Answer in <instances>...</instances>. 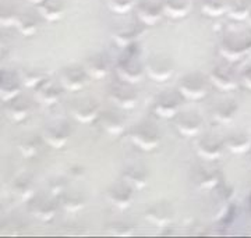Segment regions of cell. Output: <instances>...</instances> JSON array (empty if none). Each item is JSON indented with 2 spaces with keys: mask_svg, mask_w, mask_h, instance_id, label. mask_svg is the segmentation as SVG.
I'll return each mask as SVG.
<instances>
[{
  "mask_svg": "<svg viewBox=\"0 0 251 238\" xmlns=\"http://www.w3.org/2000/svg\"><path fill=\"white\" fill-rule=\"evenodd\" d=\"M251 49V28L229 26L221 39L219 52L229 62H236Z\"/></svg>",
  "mask_w": 251,
  "mask_h": 238,
  "instance_id": "cell-1",
  "label": "cell"
},
{
  "mask_svg": "<svg viewBox=\"0 0 251 238\" xmlns=\"http://www.w3.org/2000/svg\"><path fill=\"white\" fill-rule=\"evenodd\" d=\"M144 71H145V69L138 59V46H137V44L127 46L126 53L117 62L116 72L119 79L128 82V84H135V82L143 79Z\"/></svg>",
  "mask_w": 251,
  "mask_h": 238,
  "instance_id": "cell-2",
  "label": "cell"
},
{
  "mask_svg": "<svg viewBox=\"0 0 251 238\" xmlns=\"http://www.w3.org/2000/svg\"><path fill=\"white\" fill-rule=\"evenodd\" d=\"M130 141L143 150H153L161 142L159 130L153 124L143 123L130 130Z\"/></svg>",
  "mask_w": 251,
  "mask_h": 238,
  "instance_id": "cell-3",
  "label": "cell"
},
{
  "mask_svg": "<svg viewBox=\"0 0 251 238\" xmlns=\"http://www.w3.org/2000/svg\"><path fill=\"white\" fill-rule=\"evenodd\" d=\"M183 95L180 91H166L159 94L153 102V113L162 119H172L180 113Z\"/></svg>",
  "mask_w": 251,
  "mask_h": 238,
  "instance_id": "cell-4",
  "label": "cell"
},
{
  "mask_svg": "<svg viewBox=\"0 0 251 238\" xmlns=\"http://www.w3.org/2000/svg\"><path fill=\"white\" fill-rule=\"evenodd\" d=\"M145 72L148 77L156 82H165L175 72V63L166 54H155L150 57L145 64Z\"/></svg>",
  "mask_w": 251,
  "mask_h": 238,
  "instance_id": "cell-5",
  "label": "cell"
},
{
  "mask_svg": "<svg viewBox=\"0 0 251 238\" xmlns=\"http://www.w3.org/2000/svg\"><path fill=\"white\" fill-rule=\"evenodd\" d=\"M208 81L204 78V75L193 72L187 74L179 81V91L183 97L190 100H200L206 96L208 94Z\"/></svg>",
  "mask_w": 251,
  "mask_h": 238,
  "instance_id": "cell-6",
  "label": "cell"
},
{
  "mask_svg": "<svg viewBox=\"0 0 251 238\" xmlns=\"http://www.w3.org/2000/svg\"><path fill=\"white\" fill-rule=\"evenodd\" d=\"M109 97L117 107L125 110H130L135 107L138 100L135 89L131 88L128 82H125L122 79L109 87Z\"/></svg>",
  "mask_w": 251,
  "mask_h": 238,
  "instance_id": "cell-7",
  "label": "cell"
},
{
  "mask_svg": "<svg viewBox=\"0 0 251 238\" xmlns=\"http://www.w3.org/2000/svg\"><path fill=\"white\" fill-rule=\"evenodd\" d=\"M72 116L82 124H88L98 120L100 112H99V105L91 97H81L74 100L70 106Z\"/></svg>",
  "mask_w": 251,
  "mask_h": 238,
  "instance_id": "cell-8",
  "label": "cell"
},
{
  "mask_svg": "<svg viewBox=\"0 0 251 238\" xmlns=\"http://www.w3.org/2000/svg\"><path fill=\"white\" fill-rule=\"evenodd\" d=\"M70 138H72V127L66 121H57V123L48 125L42 134L44 142H46L49 146H52L54 149L63 148Z\"/></svg>",
  "mask_w": 251,
  "mask_h": 238,
  "instance_id": "cell-9",
  "label": "cell"
},
{
  "mask_svg": "<svg viewBox=\"0 0 251 238\" xmlns=\"http://www.w3.org/2000/svg\"><path fill=\"white\" fill-rule=\"evenodd\" d=\"M175 127L183 137H196L202 130V119L194 112H183L176 116Z\"/></svg>",
  "mask_w": 251,
  "mask_h": 238,
  "instance_id": "cell-10",
  "label": "cell"
},
{
  "mask_svg": "<svg viewBox=\"0 0 251 238\" xmlns=\"http://www.w3.org/2000/svg\"><path fill=\"white\" fill-rule=\"evenodd\" d=\"M88 78L87 71L84 70V67L78 66H73L67 67L62 71L60 74V85L63 89L70 91V92H77L85 87V82Z\"/></svg>",
  "mask_w": 251,
  "mask_h": 238,
  "instance_id": "cell-11",
  "label": "cell"
},
{
  "mask_svg": "<svg viewBox=\"0 0 251 238\" xmlns=\"http://www.w3.org/2000/svg\"><path fill=\"white\" fill-rule=\"evenodd\" d=\"M211 82L221 91H233L237 87V77L234 71L226 64L215 66L209 74Z\"/></svg>",
  "mask_w": 251,
  "mask_h": 238,
  "instance_id": "cell-12",
  "label": "cell"
},
{
  "mask_svg": "<svg viewBox=\"0 0 251 238\" xmlns=\"http://www.w3.org/2000/svg\"><path fill=\"white\" fill-rule=\"evenodd\" d=\"M145 219L156 227H166L173 220V209L168 202L153 203L147 208Z\"/></svg>",
  "mask_w": 251,
  "mask_h": 238,
  "instance_id": "cell-13",
  "label": "cell"
},
{
  "mask_svg": "<svg viewBox=\"0 0 251 238\" xmlns=\"http://www.w3.org/2000/svg\"><path fill=\"white\" fill-rule=\"evenodd\" d=\"M144 26L140 23H128V24H123V25L117 26L113 31V41L115 44L122 46V48H127L130 45L135 44L140 36L143 35Z\"/></svg>",
  "mask_w": 251,
  "mask_h": 238,
  "instance_id": "cell-14",
  "label": "cell"
},
{
  "mask_svg": "<svg viewBox=\"0 0 251 238\" xmlns=\"http://www.w3.org/2000/svg\"><path fill=\"white\" fill-rule=\"evenodd\" d=\"M28 209L36 219L42 221H50L56 216L57 203L52 199H48L45 196H34L29 201Z\"/></svg>",
  "mask_w": 251,
  "mask_h": 238,
  "instance_id": "cell-15",
  "label": "cell"
},
{
  "mask_svg": "<svg viewBox=\"0 0 251 238\" xmlns=\"http://www.w3.org/2000/svg\"><path fill=\"white\" fill-rule=\"evenodd\" d=\"M23 81L13 71H1L0 74V96L3 102H9L20 95Z\"/></svg>",
  "mask_w": 251,
  "mask_h": 238,
  "instance_id": "cell-16",
  "label": "cell"
},
{
  "mask_svg": "<svg viewBox=\"0 0 251 238\" xmlns=\"http://www.w3.org/2000/svg\"><path fill=\"white\" fill-rule=\"evenodd\" d=\"M225 141H222L219 137L215 135H204L200 141L197 142V153L202 159L206 160H215L221 156L222 150H224Z\"/></svg>",
  "mask_w": 251,
  "mask_h": 238,
  "instance_id": "cell-17",
  "label": "cell"
},
{
  "mask_svg": "<svg viewBox=\"0 0 251 238\" xmlns=\"http://www.w3.org/2000/svg\"><path fill=\"white\" fill-rule=\"evenodd\" d=\"M31 110H32V103L28 97L18 95L14 99L6 102V116L14 123L27 120L28 116L31 115Z\"/></svg>",
  "mask_w": 251,
  "mask_h": 238,
  "instance_id": "cell-18",
  "label": "cell"
},
{
  "mask_svg": "<svg viewBox=\"0 0 251 238\" xmlns=\"http://www.w3.org/2000/svg\"><path fill=\"white\" fill-rule=\"evenodd\" d=\"M133 191L134 190L125 181L115 184L108 191L109 202L119 209H127L133 202Z\"/></svg>",
  "mask_w": 251,
  "mask_h": 238,
  "instance_id": "cell-19",
  "label": "cell"
},
{
  "mask_svg": "<svg viewBox=\"0 0 251 238\" xmlns=\"http://www.w3.org/2000/svg\"><path fill=\"white\" fill-rule=\"evenodd\" d=\"M62 85L54 84L53 81L44 79L35 88L36 99L45 106H52L57 103L62 97Z\"/></svg>",
  "mask_w": 251,
  "mask_h": 238,
  "instance_id": "cell-20",
  "label": "cell"
},
{
  "mask_svg": "<svg viewBox=\"0 0 251 238\" xmlns=\"http://www.w3.org/2000/svg\"><path fill=\"white\" fill-rule=\"evenodd\" d=\"M84 70L87 71L88 77L94 79H102L108 75L109 59L105 53H95L87 59L84 64Z\"/></svg>",
  "mask_w": 251,
  "mask_h": 238,
  "instance_id": "cell-21",
  "label": "cell"
},
{
  "mask_svg": "<svg viewBox=\"0 0 251 238\" xmlns=\"http://www.w3.org/2000/svg\"><path fill=\"white\" fill-rule=\"evenodd\" d=\"M162 11L163 6H159L155 0H143L137 7L138 18L145 25H155L161 20Z\"/></svg>",
  "mask_w": 251,
  "mask_h": 238,
  "instance_id": "cell-22",
  "label": "cell"
},
{
  "mask_svg": "<svg viewBox=\"0 0 251 238\" xmlns=\"http://www.w3.org/2000/svg\"><path fill=\"white\" fill-rule=\"evenodd\" d=\"M123 181L126 184H128L133 190H143L145 185L148 184V171L147 168L141 165H133L125 168L123 171Z\"/></svg>",
  "mask_w": 251,
  "mask_h": 238,
  "instance_id": "cell-23",
  "label": "cell"
},
{
  "mask_svg": "<svg viewBox=\"0 0 251 238\" xmlns=\"http://www.w3.org/2000/svg\"><path fill=\"white\" fill-rule=\"evenodd\" d=\"M193 180L201 190H214L218 188L221 176L216 170L200 166L193 171Z\"/></svg>",
  "mask_w": 251,
  "mask_h": 238,
  "instance_id": "cell-24",
  "label": "cell"
},
{
  "mask_svg": "<svg viewBox=\"0 0 251 238\" xmlns=\"http://www.w3.org/2000/svg\"><path fill=\"white\" fill-rule=\"evenodd\" d=\"M44 141L42 138L36 137L35 134H24L21 137H18L17 141V149L20 150V153L24 156V158H35L36 155L39 153L42 143Z\"/></svg>",
  "mask_w": 251,
  "mask_h": 238,
  "instance_id": "cell-25",
  "label": "cell"
},
{
  "mask_svg": "<svg viewBox=\"0 0 251 238\" xmlns=\"http://www.w3.org/2000/svg\"><path fill=\"white\" fill-rule=\"evenodd\" d=\"M99 124L100 127L105 130V131L110 134V135H120L125 131V123H123V119L120 116L109 110L105 113H100L99 116Z\"/></svg>",
  "mask_w": 251,
  "mask_h": 238,
  "instance_id": "cell-26",
  "label": "cell"
},
{
  "mask_svg": "<svg viewBox=\"0 0 251 238\" xmlns=\"http://www.w3.org/2000/svg\"><path fill=\"white\" fill-rule=\"evenodd\" d=\"M13 192L21 201H31L35 196V185L27 176H20L13 183Z\"/></svg>",
  "mask_w": 251,
  "mask_h": 238,
  "instance_id": "cell-27",
  "label": "cell"
},
{
  "mask_svg": "<svg viewBox=\"0 0 251 238\" xmlns=\"http://www.w3.org/2000/svg\"><path fill=\"white\" fill-rule=\"evenodd\" d=\"M236 112H237V105L232 100H225V102H221L214 107L212 117L218 123L227 124L233 120Z\"/></svg>",
  "mask_w": 251,
  "mask_h": 238,
  "instance_id": "cell-28",
  "label": "cell"
},
{
  "mask_svg": "<svg viewBox=\"0 0 251 238\" xmlns=\"http://www.w3.org/2000/svg\"><path fill=\"white\" fill-rule=\"evenodd\" d=\"M225 146L233 153H244L251 148V140L243 132H234L225 140Z\"/></svg>",
  "mask_w": 251,
  "mask_h": 238,
  "instance_id": "cell-29",
  "label": "cell"
},
{
  "mask_svg": "<svg viewBox=\"0 0 251 238\" xmlns=\"http://www.w3.org/2000/svg\"><path fill=\"white\" fill-rule=\"evenodd\" d=\"M85 196L77 192V191H70V192H64L60 196V205L66 212H70V213H75V212L84 209L85 206Z\"/></svg>",
  "mask_w": 251,
  "mask_h": 238,
  "instance_id": "cell-30",
  "label": "cell"
},
{
  "mask_svg": "<svg viewBox=\"0 0 251 238\" xmlns=\"http://www.w3.org/2000/svg\"><path fill=\"white\" fill-rule=\"evenodd\" d=\"M226 11L237 21L244 20L250 16L251 0H229V3L226 4Z\"/></svg>",
  "mask_w": 251,
  "mask_h": 238,
  "instance_id": "cell-31",
  "label": "cell"
},
{
  "mask_svg": "<svg viewBox=\"0 0 251 238\" xmlns=\"http://www.w3.org/2000/svg\"><path fill=\"white\" fill-rule=\"evenodd\" d=\"M190 9L188 0H165L163 3V13L172 18L184 17Z\"/></svg>",
  "mask_w": 251,
  "mask_h": 238,
  "instance_id": "cell-32",
  "label": "cell"
},
{
  "mask_svg": "<svg viewBox=\"0 0 251 238\" xmlns=\"http://www.w3.org/2000/svg\"><path fill=\"white\" fill-rule=\"evenodd\" d=\"M20 77L23 81V85H25L28 88H36L44 79H46L44 72L36 67H24L21 70Z\"/></svg>",
  "mask_w": 251,
  "mask_h": 238,
  "instance_id": "cell-33",
  "label": "cell"
},
{
  "mask_svg": "<svg viewBox=\"0 0 251 238\" xmlns=\"http://www.w3.org/2000/svg\"><path fill=\"white\" fill-rule=\"evenodd\" d=\"M63 6L57 0H45L41 6V14L48 21H57L63 16Z\"/></svg>",
  "mask_w": 251,
  "mask_h": 238,
  "instance_id": "cell-34",
  "label": "cell"
},
{
  "mask_svg": "<svg viewBox=\"0 0 251 238\" xmlns=\"http://www.w3.org/2000/svg\"><path fill=\"white\" fill-rule=\"evenodd\" d=\"M110 236H117V237H130V236H134L135 227L130 223V221L125 220H116L112 221L106 227Z\"/></svg>",
  "mask_w": 251,
  "mask_h": 238,
  "instance_id": "cell-35",
  "label": "cell"
},
{
  "mask_svg": "<svg viewBox=\"0 0 251 238\" xmlns=\"http://www.w3.org/2000/svg\"><path fill=\"white\" fill-rule=\"evenodd\" d=\"M17 28L23 35L31 36L34 35L38 29V21L31 14H20L17 20Z\"/></svg>",
  "mask_w": 251,
  "mask_h": 238,
  "instance_id": "cell-36",
  "label": "cell"
},
{
  "mask_svg": "<svg viewBox=\"0 0 251 238\" xmlns=\"http://www.w3.org/2000/svg\"><path fill=\"white\" fill-rule=\"evenodd\" d=\"M202 11L208 16L218 17L224 11H226V1L225 0H202Z\"/></svg>",
  "mask_w": 251,
  "mask_h": 238,
  "instance_id": "cell-37",
  "label": "cell"
},
{
  "mask_svg": "<svg viewBox=\"0 0 251 238\" xmlns=\"http://www.w3.org/2000/svg\"><path fill=\"white\" fill-rule=\"evenodd\" d=\"M108 6L112 11L123 14L133 7V0H108Z\"/></svg>",
  "mask_w": 251,
  "mask_h": 238,
  "instance_id": "cell-38",
  "label": "cell"
},
{
  "mask_svg": "<svg viewBox=\"0 0 251 238\" xmlns=\"http://www.w3.org/2000/svg\"><path fill=\"white\" fill-rule=\"evenodd\" d=\"M18 20V14L11 9L1 10V24L6 26L16 24Z\"/></svg>",
  "mask_w": 251,
  "mask_h": 238,
  "instance_id": "cell-39",
  "label": "cell"
},
{
  "mask_svg": "<svg viewBox=\"0 0 251 238\" xmlns=\"http://www.w3.org/2000/svg\"><path fill=\"white\" fill-rule=\"evenodd\" d=\"M243 82H244V85L247 88L251 89V66L247 70L244 71V74H243Z\"/></svg>",
  "mask_w": 251,
  "mask_h": 238,
  "instance_id": "cell-40",
  "label": "cell"
},
{
  "mask_svg": "<svg viewBox=\"0 0 251 238\" xmlns=\"http://www.w3.org/2000/svg\"><path fill=\"white\" fill-rule=\"evenodd\" d=\"M31 1H34V3H44L45 0H31Z\"/></svg>",
  "mask_w": 251,
  "mask_h": 238,
  "instance_id": "cell-41",
  "label": "cell"
},
{
  "mask_svg": "<svg viewBox=\"0 0 251 238\" xmlns=\"http://www.w3.org/2000/svg\"><path fill=\"white\" fill-rule=\"evenodd\" d=\"M249 17H250V24H251V13H250V16H249Z\"/></svg>",
  "mask_w": 251,
  "mask_h": 238,
  "instance_id": "cell-42",
  "label": "cell"
}]
</instances>
